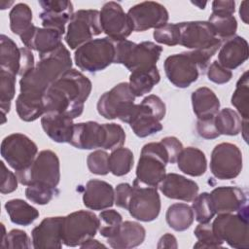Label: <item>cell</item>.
<instances>
[{
    "label": "cell",
    "instance_id": "37",
    "mask_svg": "<svg viewBox=\"0 0 249 249\" xmlns=\"http://www.w3.org/2000/svg\"><path fill=\"white\" fill-rule=\"evenodd\" d=\"M231 104L237 110L238 115L242 121L248 122L249 117V81H248V71L239 77L235 89L231 95Z\"/></svg>",
    "mask_w": 249,
    "mask_h": 249
},
{
    "label": "cell",
    "instance_id": "8",
    "mask_svg": "<svg viewBox=\"0 0 249 249\" xmlns=\"http://www.w3.org/2000/svg\"><path fill=\"white\" fill-rule=\"evenodd\" d=\"M21 185L44 184L56 188L60 181V163L57 155L51 150L38 153L32 163L16 172Z\"/></svg>",
    "mask_w": 249,
    "mask_h": 249
},
{
    "label": "cell",
    "instance_id": "35",
    "mask_svg": "<svg viewBox=\"0 0 249 249\" xmlns=\"http://www.w3.org/2000/svg\"><path fill=\"white\" fill-rule=\"evenodd\" d=\"M9 18L11 31L19 38L35 26L32 23V11L25 3L16 4L10 11Z\"/></svg>",
    "mask_w": 249,
    "mask_h": 249
},
{
    "label": "cell",
    "instance_id": "51",
    "mask_svg": "<svg viewBox=\"0 0 249 249\" xmlns=\"http://www.w3.org/2000/svg\"><path fill=\"white\" fill-rule=\"evenodd\" d=\"M0 163H1V168H2L0 192H1V194H4V195L13 193L14 191L17 190L18 183H19L18 176H17V174L10 171L6 167V165L3 161H1Z\"/></svg>",
    "mask_w": 249,
    "mask_h": 249
},
{
    "label": "cell",
    "instance_id": "55",
    "mask_svg": "<svg viewBox=\"0 0 249 249\" xmlns=\"http://www.w3.org/2000/svg\"><path fill=\"white\" fill-rule=\"evenodd\" d=\"M235 2L232 0H215L212 2V13L215 15H233Z\"/></svg>",
    "mask_w": 249,
    "mask_h": 249
},
{
    "label": "cell",
    "instance_id": "47",
    "mask_svg": "<svg viewBox=\"0 0 249 249\" xmlns=\"http://www.w3.org/2000/svg\"><path fill=\"white\" fill-rule=\"evenodd\" d=\"M154 39L159 44L166 46H176L180 43V29L178 23H165L158 27L153 33Z\"/></svg>",
    "mask_w": 249,
    "mask_h": 249
},
{
    "label": "cell",
    "instance_id": "19",
    "mask_svg": "<svg viewBox=\"0 0 249 249\" xmlns=\"http://www.w3.org/2000/svg\"><path fill=\"white\" fill-rule=\"evenodd\" d=\"M102 32L114 41L126 39L133 31L132 23L123 7L114 1L105 3L100 11Z\"/></svg>",
    "mask_w": 249,
    "mask_h": 249
},
{
    "label": "cell",
    "instance_id": "33",
    "mask_svg": "<svg viewBox=\"0 0 249 249\" xmlns=\"http://www.w3.org/2000/svg\"><path fill=\"white\" fill-rule=\"evenodd\" d=\"M5 209L11 222L19 226H29L39 217V211L20 198L8 200L5 203Z\"/></svg>",
    "mask_w": 249,
    "mask_h": 249
},
{
    "label": "cell",
    "instance_id": "43",
    "mask_svg": "<svg viewBox=\"0 0 249 249\" xmlns=\"http://www.w3.org/2000/svg\"><path fill=\"white\" fill-rule=\"evenodd\" d=\"M194 233L197 238L196 243L194 245V248H220L223 246V241L218 238L212 229V224L208 223H199Z\"/></svg>",
    "mask_w": 249,
    "mask_h": 249
},
{
    "label": "cell",
    "instance_id": "9",
    "mask_svg": "<svg viewBox=\"0 0 249 249\" xmlns=\"http://www.w3.org/2000/svg\"><path fill=\"white\" fill-rule=\"evenodd\" d=\"M135 96L126 82L119 83L110 90L104 92L97 101V112L107 120L119 119L124 123L131 114Z\"/></svg>",
    "mask_w": 249,
    "mask_h": 249
},
{
    "label": "cell",
    "instance_id": "13",
    "mask_svg": "<svg viewBox=\"0 0 249 249\" xmlns=\"http://www.w3.org/2000/svg\"><path fill=\"white\" fill-rule=\"evenodd\" d=\"M243 167L242 153L238 146L223 142L214 147L210 159L211 173L220 180L234 179Z\"/></svg>",
    "mask_w": 249,
    "mask_h": 249
},
{
    "label": "cell",
    "instance_id": "56",
    "mask_svg": "<svg viewBox=\"0 0 249 249\" xmlns=\"http://www.w3.org/2000/svg\"><path fill=\"white\" fill-rule=\"evenodd\" d=\"M178 247V243H177V239L176 237L169 233L166 232L165 234H163L157 245V248L160 249V248H177Z\"/></svg>",
    "mask_w": 249,
    "mask_h": 249
},
{
    "label": "cell",
    "instance_id": "50",
    "mask_svg": "<svg viewBox=\"0 0 249 249\" xmlns=\"http://www.w3.org/2000/svg\"><path fill=\"white\" fill-rule=\"evenodd\" d=\"M231 77V71L223 67L217 60L213 61L207 69L208 80L218 85H223L230 82Z\"/></svg>",
    "mask_w": 249,
    "mask_h": 249
},
{
    "label": "cell",
    "instance_id": "25",
    "mask_svg": "<svg viewBox=\"0 0 249 249\" xmlns=\"http://www.w3.org/2000/svg\"><path fill=\"white\" fill-rule=\"evenodd\" d=\"M115 191L111 184L99 179L87 182L83 194L84 205L90 210H104L113 206Z\"/></svg>",
    "mask_w": 249,
    "mask_h": 249
},
{
    "label": "cell",
    "instance_id": "10",
    "mask_svg": "<svg viewBox=\"0 0 249 249\" xmlns=\"http://www.w3.org/2000/svg\"><path fill=\"white\" fill-rule=\"evenodd\" d=\"M99 228V218L91 211L78 210L64 217L62 242L68 247L81 246L95 236Z\"/></svg>",
    "mask_w": 249,
    "mask_h": 249
},
{
    "label": "cell",
    "instance_id": "38",
    "mask_svg": "<svg viewBox=\"0 0 249 249\" xmlns=\"http://www.w3.org/2000/svg\"><path fill=\"white\" fill-rule=\"evenodd\" d=\"M134 157L131 150L120 147L112 151L109 155V169L115 176H124L128 174L133 166Z\"/></svg>",
    "mask_w": 249,
    "mask_h": 249
},
{
    "label": "cell",
    "instance_id": "39",
    "mask_svg": "<svg viewBox=\"0 0 249 249\" xmlns=\"http://www.w3.org/2000/svg\"><path fill=\"white\" fill-rule=\"evenodd\" d=\"M15 75L0 70V109L2 113V124L6 122V115L10 112L11 102L16 94Z\"/></svg>",
    "mask_w": 249,
    "mask_h": 249
},
{
    "label": "cell",
    "instance_id": "58",
    "mask_svg": "<svg viewBox=\"0 0 249 249\" xmlns=\"http://www.w3.org/2000/svg\"><path fill=\"white\" fill-rule=\"evenodd\" d=\"M239 16L245 24H248V2L243 1L239 8Z\"/></svg>",
    "mask_w": 249,
    "mask_h": 249
},
{
    "label": "cell",
    "instance_id": "2",
    "mask_svg": "<svg viewBox=\"0 0 249 249\" xmlns=\"http://www.w3.org/2000/svg\"><path fill=\"white\" fill-rule=\"evenodd\" d=\"M39 57V62L19 80V95L29 100H42L48 88L71 69L73 64L70 53L63 44Z\"/></svg>",
    "mask_w": 249,
    "mask_h": 249
},
{
    "label": "cell",
    "instance_id": "4",
    "mask_svg": "<svg viewBox=\"0 0 249 249\" xmlns=\"http://www.w3.org/2000/svg\"><path fill=\"white\" fill-rule=\"evenodd\" d=\"M162 53L160 45L151 41L136 44L129 40L115 41L114 63L123 64L130 72L151 66H156Z\"/></svg>",
    "mask_w": 249,
    "mask_h": 249
},
{
    "label": "cell",
    "instance_id": "15",
    "mask_svg": "<svg viewBox=\"0 0 249 249\" xmlns=\"http://www.w3.org/2000/svg\"><path fill=\"white\" fill-rule=\"evenodd\" d=\"M35 66L31 50L18 45L8 36H0V70L22 77Z\"/></svg>",
    "mask_w": 249,
    "mask_h": 249
},
{
    "label": "cell",
    "instance_id": "49",
    "mask_svg": "<svg viewBox=\"0 0 249 249\" xmlns=\"http://www.w3.org/2000/svg\"><path fill=\"white\" fill-rule=\"evenodd\" d=\"M0 247L6 248V249L30 248L31 240L24 231L18 230V229H14L7 233L6 238L0 244Z\"/></svg>",
    "mask_w": 249,
    "mask_h": 249
},
{
    "label": "cell",
    "instance_id": "12",
    "mask_svg": "<svg viewBox=\"0 0 249 249\" xmlns=\"http://www.w3.org/2000/svg\"><path fill=\"white\" fill-rule=\"evenodd\" d=\"M37 155V145L25 134L12 133L2 140L1 156L16 172L29 166Z\"/></svg>",
    "mask_w": 249,
    "mask_h": 249
},
{
    "label": "cell",
    "instance_id": "16",
    "mask_svg": "<svg viewBox=\"0 0 249 249\" xmlns=\"http://www.w3.org/2000/svg\"><path fill=\"white\" fill-rule=\"evenodd\" d=\"M163 69L168 81L180 89L190 87L199 76V68L191 52L167 56L163 63Z\"/></svg>",
    "mask_w": 249,
    "mask_h": 249
},
{
    "label": "cell",
    "instance_id": "57",
    "mask_svg": "<svg viewBox=\"0 0 249 249\" xmlns=\"http://www.w3.org/2000/svg\"><path fill=\"white\" fill-rule=\"evenodd\" d=\"M80 247L81 248H101V247L106 248V245L99 242L96 239H93V237H92V238H89V240H87L86 242H84Z\"/></svg>",
    "mask_w": 249,
    "mask_h": 249
},
{
    "label": "cell",
    "instance_id": "53",
    "mask_svg": "<svg viewBox=\"0 0 249 249\" xmlns=\"http://www.w3.org/2000/svg\"><path fill=\"white\" fill-rule=\"evenodd\" d=\"M160 142L163 144V146L168 154L169 163L176 162V160H177L180 152L184 148L181 141L175 136H167V137L162 138L160 140Z\"/></svg>",
    "mask_w": 249,
    "mask_h": 249
},
{
    "label": "cell",
    "instance_id": "34",
    "mask_svg": "<svg viewBox=\"0 0 249 249\" xmlns=\"http://www.w3.org/2000/svg\"><path fill=\"white\" fill-rule=\"evenodd\" d=\"M166 223L176 231H184L188 230L194 223L195 216L192 206L187 203H173L171 204L165 214Z\"/></svg>",
    "mask_w": 249,
    "mask_h": 249
},
{
    "label": "cell",
    "instance_id": "24",
    "mask_svg": "<svg viewBox=\"0 0 249 249\" xmlns=\"http://www.w3.org/2000/svg\"><path fill=\"white\" fill-rule=\"evenodd\" d=\"M160 191L168 198L193 201L197 196L198 185L187 177L177 173H167L159 185Z\"/></svg>",
    "mask_w": 249,
    "mask_h": 249
},
{
    "label": "cell",
    "instance_id": "27",
    "mask_svg": "<svg viewBox=\"0 0 249 249\" xmlns=\"http://www.w3.org/2000/svg\"><path fill=\"white\" fill-rule=\"evenodd\" d=\"M249 56L248 43L241 36L234 35L227 39L218 52V62L229 70H233L243 64Z\"/></svg>",
    "mask_w": 249,
    "mask_h": 249
},
{
    "label": "cell",
    "instance_id": "45",
    "mask_svg": "<svg viewBox=\"0 0 249 249\" xmlns=\"http://www.w3.org/2000/svg\"><path fill=\"white\" fill-rule=\"evenodd\" d=\"M58 193L57 189L44 184H32L26 186L25 196L28 200L39 205L48 204Z\"/></svg>",
    "mask_w": 249,
    "mask_h": 249
},
{
    "label": "cell",
    "instance_id": "3",
    "mask_svg": "<svg viewBox=\"0 0 249 249\" xmlns=\"http://www.w3.org/2000/svg\"><path fill=\"white\" fill-rule=\"evenodd\" d=\"M165 113L164 102L158 95L150 94L141 103L134 104L127 124L136 136L144 138L162 129L160 121L164 118Z\"/></svg>",
    "mask_w": 249,
    "mask_h": 249
},
{
    "label": "cell",
    "instance_id": "46",
    "mask_svg": "<svg viewBox=\"0 0 249 249\" xmlns=\"http://www.w3.org/2000/svg\"><path fill=\"white\" fill-rule=\"evenodd\" d=\"M105 129V141L103 144L104 150H115L122 147L125 141V132L122 125L115 123L102 124Z\"/></svg>",
    "mask_w": 249,
    "mask_h": 249
},
{
    "label": "cell",
    "instance_id": "31",
    "mask_svg": "<svg viewBox=\"0 0 249 249\" xmlns=\"http://www.w3.org/2000/svg\"><path fill=\"white\" fill-rule=\"evenodd\" d=\"M193 111L197 119L214 117L220 109V100L216 93L207 87H201L193 91Z\"/></svg>",
    "mask_w": 249,
    "mask_h": 249
},
{
    "label": "cell",
    "instance_id": "29",
    "mask_svg": "<svg viewBox=\"0 0 249 249\" xmlns=\"http://www.w3.org/2000/svg\"><path fill=\"white\" fill-rule=\"evenodd\" d=\"M145 237L146 230L141 224L133 221H124L122 223L117 234L107 238V241L114 249H129L141 245Z\"/></svg>",
    "mask_w": 249,
    "mask_h": 249
},
{
    "label": "cell",
    "instance_id": "22",
    "mask_svg": "<svg viewBox=\"0 0 249 249\" xmlns=\"http://www.w3.org/2000/svg\"><path fill=\"white\" fill-rule=\"evenodd\" d=\"M105 141L103 124L93 121L74 124L73 133L69 144L81 150H93L102 148Z\"/></svg>",
    "mask_w": 249,
    "mask_h": 249
},
{
    "label": "cell",
    "instance_id": "41",
    "mask_svg": "<svg viewBox=\"0 0 249 249\" xmlns=\"http://www.w3.org/2000/svg\"><path fill=\"white\" fill-rule=\"evenodd\" d=\"M99 233L105 237L110 238L117 234L123 223L122 215L114 209H104L100 212L99 216Z\"/></svg>",
    "mask_w": 249,
    "mask_h": 249
},
{
    "label": "cell",
    "instance_id": "21",
    "mask_svg": "<svg viewBox=\"0 0 249 249\" xmlns=\"http://www.w3.org/2000/svg\"><path fill=\"white\" fill-rule=\"evenodd\" d=\"M64 217H47L32 231V246L35 249H59L62 247Z\"/></svg>",
    "mask_w": 249,
    "mask_h": 249
},
{
    "label": "cell",
    "instance_id": "20",
    "mask_svg": "<svg viewBox=\"0 0 249 249\" xmlns=\"http://www.w3.org/2000/svg\"><path fill=\"white\" fill-rule=\"evenodd\" d=\"M39 5L43 9L39 16L43 27L56 30L63 35L65 25L69 23L74 14L72 2L67 0H40Z\"/></svg>",
    "mask_w": 249,
    "mask_h": 249
},
{
    "label": "cell",
    "instance_id": "11",
    "mask_svg": "<svg viewBox=\"0 0 249 249\" xmlns=\"http://www.w3.org/2000/svg\"><path fill=\"white\" fill-rule=\"evenodd\" d=\"M101 33L100 12L91 9L78 10L68 23L64 39L68 47L75 50Z\"/></svg>",
    "mask_w": 249,
    "mask_h": 249
},
{
    "label": "cell",
    "instance_id": "14",
    "mask_svg": "<svg viewBox=\"0 0 249 249\" xmlns=\"http://www.w3.org/2000/svg\"><path fill=\"white\" fill-rule=\"evenodd\" d=\"M130 216L141 222L156 220L160 212V197L156 187H143L134 180L128 206Z\"/></svg>",
    "mask_w": 249,
    "mask_h": 249
},
{
    "label": "cell",
    "instance_id": "1",
    "mask_svg": "<svg viewBox=\"0 0 249 249\" xmlns=\"http://www.w3.org/2000/svg\"><path fill=\"white\" fill-rule=\"evenodd\" d=\"M91 89L88 77L76 69H69L45 91L42 97L45 113H61L72 119L80 117Z\"/></svg>",
    "mask_w": 249,
    "mask_h": 249
},
{
    "label": "cell",
    "instance_id": "42",
    "mask_svg": "<svg viewBox=\"0 0 249 249\" xmlns=\"http://www.w3.org/2000/svg\"><path fill=\"white\" fill-rule=\"evenodd\" d=\"M16 110L19 119L24 122H34L45 114L43 101L28 100L19 94L16 100Z\"/></svg>",
    "mask_w": 249,
    "mask_h": 249
},
{
    "label": "cell",
    "instance_id": "17",
    "mask_svg": "<svg viewBox=\"0 0 249 249\" xmlns=\"http://www.w3.org/2000/svg\"><path fill=\"white\" fill-rule=\"evenodd\" d=\"M178 26L180 29L179 45L187 49L205 50L222 44V40L216 37L213 27L208 21H184L179 22Z\"/></svg>",
    "mask_w": 249,
    "mask_h": 249
},
{
    "label": "cell",
    "instance_id": "6",
    "mask_svg": "<svg viewBox=\"0 0 249 249\" xmlns=\"http://www.w3.org/2000/svg\"><path fill=\"white\" fill-rule=\"evenodd\" d=\"M212 229L218 238L231 248L248 249V206H243L235 213L217 214Z\"/></svg>",
    "mask_w": 249,
    "mask_h": 249
},
{
    "label": "cell",
    "instance_id": "7",
    "mask_svg": "<svg viewBox=\"0 0 249 249\" xmlns=\"http://www.w3.org/2000/svg\"><path fill=\"white\" fill-rule=\"evenodd\" d=\"M115 41L108 38L92 39L76 49L74 60L79 69L89 73L104 70L114 63Z\"/></svg>",
    "mask_w": 249,
    "mask_h": 249
},
{
    "label": "cell",
    "instance_id": "28",
    "mask_svg": "<svg viewBox=\"0 0 249 249\" xmlns=\"http://www.w3.org/2000/svg\"><path fill=\"white\" fill-rule=\"evenodd\" d=\"M72 118L67 115L48 112L41 117V124L45 133L56 143H69L73 133Z\"/></svg>",
    "mask_w": 249,
    "mask_h": 249
},
{
    "label": "cell",
    "instance_id": "54",
    "mask_svg": "<svg viewBox=\"0 0 249 249\" xmlns=\"http://www.w3.org/2000/svg\"><path fill=\"white\" fill-rule=\"evenodd\" d=\"M132 186L128 183H121L115 188V201L114 203L121 208L127 209L128 201L131 195Z\"/></svg>",
    "mask_w": 249,
    "mask_h": 249
},
{
    "label": "cell",
    "instance_id": "32",
    "mask_svg": "<svg viewBox=\"0 0 249 249\" xmlns=\"http://www.w3.org/2000/svg\"><path fill=\"white\" fill-rule=\"evenodd\" d=\"M160 80V75L156 65L132 71L129 76L128 85L134 96L140 97L149 93Z\"/></svg>",
    "mask_w": 249,
    "mask_h": 249
},
{
    "label": "cell",
    "instance_id": "30",
    "mask_svg": "<svg viewBox=\"0 0 249 249\" xmlns=\"http://www.w3.org/2000/svg\"><path fill=\"white\" fill-rule=\"evenodd\" d=\"M178 168L192 177L203 175L207 169V160L205 154L196 147L183 148L177 160Z\"/></svg>",
    "mask_w": 249,
    "mask_h": 249
},
{
    "label": "cell",
    "instance_id": "52",
    "mask_svg": "<svg viewBox=\"0 0 249 249\" xmlns=\"http://www.w3.org/2000/svg\"><path fill=\"white\" fill-rule=\"evenodd\" d=\"M214 117L197 119L196 131L200 137L204 139H215L220 136L214 123Z\"/></svg>",
    "mask_w": 249,
    "mask_h": 249
},
{
    "label": "cell",
    "instance_id": "18",
    "mask_svg": "<svg viewBox=\"0 0 249 249\" xmlns=\"http://www.w3.org/2000/svg\"><path fill=\"white\" fill-rule=\"evenodd\" d=\"M132 23L133 31L142 32L151 28H158L167 23L169 15L166 8L160 3L144 1L138 3L127 11Z\"/></svg>",
    "mask_w": 249,
    "mask_h": 249
},
{
    "label": "cell",
    "instance_id": "44",
    "mask_svg": "<svg viewBox=\"0 0 249 249\" xmlns=\"http://www.w3.org/2000/svg\"><path fill=\"white\" fill-rule=\"evenodd\" d=\"M192 209L194 211V216L196 221L198 223H208L210 222L215 212L213 210L211 200L209 197V193L197 194V196L193 199Z\"/></svg>",
    "mask_w": 249,
    "mask_h": 249
},
{
    "label": "cell",
    "instance_id": "36",
    "mask_svg": "<svg viewBox=\"0 0 249 249\" xmlns=\"http://www.w3.org/2000/svg\"><path fill=\"white\" fill-rule=\"evenodd\" d=\"M214 123L220 135L234 136L241 132L242 120L233 109L224 108L219 110L214 117Z\"/></svg>",
    "mask_w": 249,
    "mask_h": 249
},
{
    "label": "cell",
    "instance_id": "26",
    "mask_svg": "<svg viewBox=\"0 0 249 249\" xmlns=\"http://www.w3.org/2000/svg\"><path fill=\"white\" fill-rule=\"evenodd\" d=\"M61 39L62 34L58 31L37 26H34L29 32L20 37L25 48L38 52L39 56L47 54L58 48L62 44Z\"/></svg>",
    "mask_w": 249,
    "mask_h": 249
},
{
    "label": "cell",
    "instance_id": "40",
    "mask_svg": "<svg viewBox=\"0 0 249 249\" xmlns=\"http://www.w3.org/2000/svg\"><path fill=\"white\" fill-rule=\"evenodd\" d=\"M208 22L213 27L216 37L220 40L233 37L237 30V21L233 15L211 14Z\"/></svg>",
    "mask_w": 249,
    "mask_h": 249
},
{
    "label": "cell",
    "instance_id": "5",
    "mask_svg": "<svg viewBox=\"0 0 249 249\" xmlns=\"http://www.w3.org/2000/svg\"><path fill=\"white\" fill-rule=\"evenodd\" d=\"M167 163H169L168 154L160 141L145 144L136 166L135 181L144 186L159 187L166 174Z\"/></svg>",
    "mask_w": 249,
    "mask_h": 249
},
{
    "label": "cell",
    "instance_id": "23",
    "mask_svg": "<svg viewBox=\"0 0 249 249\" xmlns=\"http://www.w3.org/2000/svg\"><path fill=\"white\" fill-rule=\"evenodd\" d=\"M215 214L235 213L247 205V196L238 187H217L209 194Z\"/></svg>",
    "mask_w": 249,
    "mask_h": 249
},
{
    "label": "cell",
    "instance_id": "48",
    "mask_svg": "<svg viewBox=\"0 0 249 249\" xmlns=\"http://www.w3.org/2000/svg\"><path fill=\"white\" fill-rule=\"evenodd\" d=\"M89 170L92 174L106 175L110 172L109 169V155L104 150H95L87 158Z\"/></svg>",
    "mask_w": 249,
    "mask_h": 249
}]
</instances>
